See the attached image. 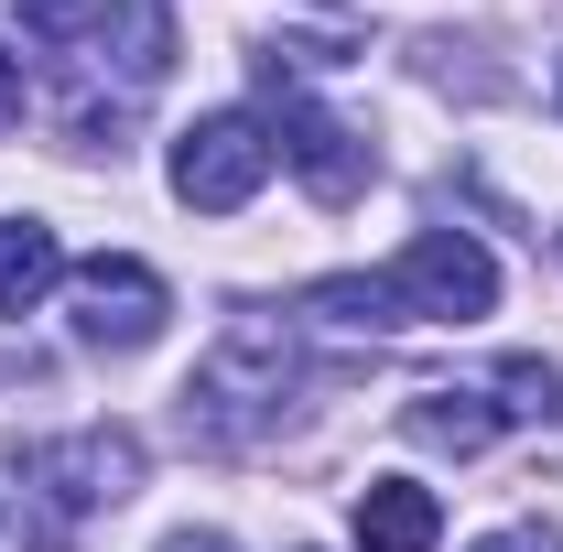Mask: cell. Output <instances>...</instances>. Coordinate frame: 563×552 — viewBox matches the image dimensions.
Here are the masks:
<instances>
[{
  "instance_id": "3957f363",
  "label": "cell",
  "mask_w": 563,
  "mask_h": 552,
  "mask_svg": "<svg viewBox=\"0 0 563 552\" xmlns=\"http://www.w3.org/2000/svg\"><path fill=\"white\" fill-rule=\"evenodd\" d=\"M22 487L55 509L44 542H66V520L120 509V498L141 487V433L131 422H87V433H55V444H22Z\"/></svg>"
},
{
  "instance_id": "ba28073f",
  "label": "cell",
  "mask_w": 563,
  "mask_h": 552,
  "mask_svg": "<svg viewBox=\"0 0 563 552\" xmlns=\"http://www.w3.org/2000/svg\"><path fill=\"white\" fill-rule=\"evenodd\" d=\"M55 281H66V239L33 217H0V314H33Z\"/></svg>"
},
{
  "instance_id": "52a82bcc",
  "label": "cell",
  "mask_w": 563,
  "mask_h": 552,
  "mask_svg": "<svg viewBox=\"0 0 563 552\" xmlns=\"http://www.w3.org/2000/svg\"><path fill=\"white\" fill-rule=\"evenodd\" d=\"M433 542H444L433 487H412V477H368L357 487V552H433Z\"/></svg>"
},
{
  "instance_id": "7c38bea8",
  "label": "cell",
  "mask_w": 563,
  "mask_h": 552,
  "mask_svg": "<svg viewBox=\"0 0 563 552\" xmlns=\"http://www.w3.org/2000/svg\"><path fill=\"white\" fill-rule=\"evenodd\" d=\"M477 552H563V542H553V531H488Z\"/></svg>"
},
{
  "instance_id": "8992f818",
  "label": "cell",
  "mask_w": 563,
  "mask_h": 552,
  "mask_svg": "<svg viewBox=\"0 0 563 552\" xmlns=\"http://www.w3.org/2000/svg\"><path fill=\"white\" fill-rule=\"evenodd\" d=\"M163 314H174V292H163V272L131 261V250H98V261L76 272V336L87 346H152Z\"/></svg>"
},
{
  "instance_id": "30bf717a",
  "label": "cell",
  "mask_w": 563,
  "mask_h": 552,
  "mask_svg": "<svg viewBox=\"0 0 563 552\" xmlns=\"http://www.w3.org/2000/svg\"><path fill=\"white\" fill-rule=\"evenodd\" d=\"M498 412H509V422H563V368H542V357H498Z\"/></svg>"
},
{
  "instance_id": "7a4b0ae2",
  "label": "cell",
  "mask_w": 563,
  "mask_h": 552,
  "mask_svg": "<svg viewBox=\"0 0 563 552\" xmlns=\"http://www.w3.org/2000/svg\"><path fill=\"white\" fill-rule=\"evenodd\" d=\"M292 379H303V357H292V325L282 314H228V336L196 357V379H185V422L207 433V444H261L292 401Z\"/></svg>"
},
{
  "instance_id": "8fae6325",
  "label": "cell",
  "mask_w": 563,
  "mask_h": 552,
  "mask_svg": "<svg viewBox=\"0 0 563 552\" xmlns=\"http://www.w3.org/2000/svg\"><path fill=\"white\" fill-rule=\"evenodd\" d=\"M11 11L33 44H98V22H109V0H11Z\"/></svg>"
},
{
  "instance_id": "277c9868",
  "label": "cell",
  "mask_w": 563,
  "mask_h": 552,
  "mask_svg": "<svg viewBox=\"0 0 563 552\" xmlns=\"http://www.w3.org/2000/svg\"><path fill=\"white\" fill-rule=\"evenodd\" d=\"M272 120H250V109H207L196 131L174 141V196L185 207H207V217H239L261 185H272Z\"/></svg>"
},
{
  "instance_id": "6da1fadb",
  "label": "cell",
  "mask_w": 563,
  "mask_h": 552,
  "mask_svg": "<svg viewBox=\"0 0 563 552\" xmlns=\"http://www.w3.org/2000/svg\"><path fill=\"white\" fill-rule=\"evenodd\" d=\"M303 303L336 314V325H477L498 303V261L466 228H422L390 272H336V281H314Z\"/></svg>"
},
{
  "instance_id": "5bb4252c",
  "label": "cell",
  "mask_w": 563,
  "mask_h": 552,
  "mask_svg": "<svg viewBox=\"0 0 563 552\" xmlns=\"http://www.w3.org/2000/svg\"><path fill=\"white\" fill-rule=\"evenodd\" d=\"M163 552H239V542H228V531H174Z\"/></svg>"
},
{
  "instance_id": "4fadbf2b",
  "label": "cell",
  "mask_w": 563,
  "mask_h": 552,
  "mask_svg": "<svg viewBox=\"0 0 563 552\" xmlns=\"http://www.w3.org/2000/svg\"><path fill=\"white\" fill-rule=\"evenodd\" d=\"M22 120V55H0V131Z\"/></svg>"
},
{
  "instance_id": "9c48e42d",
  "label": "cell",
  "mask_w": 563,
  "mask_h": 552,
  "mask_svg": "<svg viewBox=\"0 0 563 552\" xmlns=\"http://www.w3.org/2000/svg\"><path fill=\"white\" fill-rule=\"evenodd\" d=\"M498 422H509V412H498L488 390H422L412 412H401V433H412V444H433V455H477Z\"/></svg>"
},
{
  "instance_id": "5b68a950",
  "label": "cell",
  "mask_w": 563,
  "mask_h": 552,
  "mask_svg": "<svg viewBox=\"0 0 563 552\" xmlns=\"http://www.w3.org/2000/svg\"><path fill=\"white\" fill-rule=\"evenodd\" d=\"M261 87H272V152L303 174V196H314V207H357V196H368V174H379V152H368L336 109H314L303 87H282L272 66H261Z\"/></svg>"
}]
</instances>
